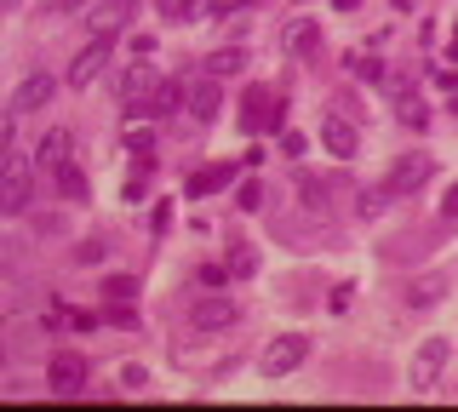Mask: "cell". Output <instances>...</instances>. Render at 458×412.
<instances>
[{
    "label": "cell",
    "mask_w": 458,
    "mask_h": 412,
    "mask_svg": "<svg viewBox=\"0 0 458 412\" xmlns=\"http://www.w3.org/2000/svg\"><path fill=\"white\" fill-rule=\"evenodd\" d=\"M309 361V338L304 332H281V338H270V349L258 355V372L263 378H286V372H298Z\"/></svg>",
    "instance_id": "6da1fadb"
},
{
    "label": "cell",
    "mask_w": 458,
    "mask_h": 412,
    "mask_svg": "<svg viewBox=\"0 0 458 412\" xmlns=\"http://www.w3.org/2000/svg\"><path fill=\"white\" fill-rule=\"evenodd\" d=\"M447 361H453V344H447V338H424V344L413 349L407 384H413V390H436V384H441V372H447Z\"/></svg>",
    "instance_id": "7a4b0ae2"
},
{
    "label": "cell",
    "mask_w": 458,
    "mask_h": 412,
    "mask_svg": "<svg viewBox=\"0 0 458 412\" xmlns=\"http://www.w3.org/2000/svg\"><path fill=\"white\" fill-rule=\"evenodd\" d=\"M23 206H29V161L6 143V161H0V212L18 217Z\"/></svg>",
    "instance_id": "3957f363"
},
{
    "label": "cell",
    "mask_w": 458,
    "mask_h": 412,
    "mask_svg": "<svg viewBox=\"0 0 458 412\" xmlns=\"http://www.w3.org/2000/svg\"><path fill=\"white\" fill-rule=\"evenodd\" d=\"M46 384H52L57 395H69V401H75V395H87V361H80L75 349H57L52 367H46Z\"/></svg>",
    "instance_id": "277c9868"
},
{
    "label": "cell",
    "mask_w": 458,
    "mask_h": 412,
    "mask_svg": "<svg viewBox=\"0 0 458 412\" xmlns=\"http://www.w3.org/2000/svg\"><path fill=\"white\" fill-rule=\"evenodd\" d=\"M240 109H247V115H240V126H247V132H281V98H275V92L252 87Z\"/></svg>",
    "instance_id": "5b68a950"
},
{
    "label": "cell",
    "mask_w": 458,
    "mask_h": 412,
    "mask_svg": "<svg viewBox=\"0 0 458 412\" xmlns=\"http://www.w3.org/2000/svg\"><path fill=\"white\" fill-rule=\"evenodd\" d=\"M189 321H195L201 332H224V326H235V298H224V293H201L195 304H189Z\"/></svg>",
    "instance_id": "8992f818"
},
{
    "label": "cell",
    "mask_w": 458,
    "mask_h": 412,
    "mask_svg": "<svg viewBox=\"0 0 458 412\" xmlns=\"http://www.w3.org/2000/svg\"><path fill=\"white\" fill-rule=\"evenodd\" d=\"M430 172H436V161H430V155H401V161L390 166V178H384V184L395 189V195H413V189H424L430 184Z\"/></svg>",
    "instance_id": "52a82bcc"
},
{
    "label": "cell",
    "mask_w": 458,
    "mask_h": 412,
    "mask_svg": "<svg viewBox=\"0 0 458 412\" xmlns=\"http://www.w3.org/2000/svg\"><path fill=\"white\" fill-rule=\"evenodd\" d=\"M110 64V34H92V46H80L75 64H69V87H92Z\"/></svg>",
    "instance_id": "ba28073f"
},
{
    "label": "cell",
    "mask_w": 458,
    "mask_h": 412,
    "mask_svg": "<svg viewBox=\"0 0 458 412\" xmlns=\"http://www.w3.org/2000/svg\"><path fill=\"white\" fill-rule=\"evenodd\" d=\"M149 87H155V69L149 64H132L126 75H120V103H126L132 115H149Z\"/></svg>",
    "instance_id": "9c48e42d"
},
{
    "label": "cell",
    "mask_w": 458,
    "mask_h": 412,
    "mask_svg": "<svg viewBox=\"0 0 458 412\" xmlns=\"http://www.w3.org/2000/svg\"><path fill=\"white\" fill-rule=\"evenodd\" d=\"M52 92H57V80L52 75H29L18 87V98H11V115H29V109H46L52 103Z\"/></svg>",
    "instance_id": "30bf717a"
},
{
    "label": "cell",
    "mask_w": 458,
    "mask_h": 412,
    "mask_svg": "<svg viewBox=\"0 0 458 412\" xmlns=\"http://www.w3.org/2000/svg\"><path fill=\"white\" fill-rule=\"evenodd\" d=\"M407 309H436L441 298H447V275H418V281H407Z\"/></svg>",
    "instance_id": "8fae6325"
},
{
    "label": "cell",
    "mask_w": 458,
    "mask_h": 412,
    "mask_svg": "<svg viewBox=\"0 0 458 412\" xmlns=\"http://www.w3.org/2000/svg\"><path fill=\"white\" fill-rule=\"evenodd\" d=\"M218 103H224L218 75H201L195 87H189V115H195V120H218Z\"/></svg>",
    "instance_id": "7c38bea8"
},
{
    "label": "cell",
    "mask_w": 458,
    "mask_h": 412,
    "mask_svg": "<svg viewBox=\"0 0 458 412\" xmlns=\"http://www.w3.org/2000/svg\"><path fill=\"white\" fill-rule=\"evenodd\" d=\"M132 11H138V0H98V6H92V29L98 34H115L120 23H132Z\"/></svg>",
    "instance_id": "4fadbf2b"
},
{
    "label": "cell",
    "mask_w": 458,
    "mask_h": 412,
    "mask_svg": "<svg viewBox=\"0 0 458 412\" xmlns=\"http://www.w3.org/2000/svg\"><path fill=\"white\" fill-rule=\"evenodd\" d=\"M321 143H327V149L332 155H339V161H349V155H355V126H349V120L344 115H327V120H321Z\"/></svg>",
    "instance_id": "5bb4252c"
},
{
    "label": "cell",
    "mask_w": 458,
    "mask_h": 412,
    "mask_svg": "<svg viewBox=\"0 0 458 412\" xmlns=\"http://www.w3.org/2000/svg\"><path fill=\"white\" fill-rule=\"evenodd\" d=\"M281 46H286V52H293V57H309V52H316V46H321V29H316V23H309V18H293V23H286V29H281Z\"/></svg>",
    "instance_id": "9a60e30c"
},
{
    "label": "cell",
    "mask_w": 458,
    "mask_h": 412,
    "mask_svg": "<svg viewBox=\"0 0 458 412\" xmlns=\"http://www.w3.org/2000/svg\"><path fill=\"white\" fill-rule=\"evenodd\" d=\"M229 184H235V166H229V161H218V166H201V172L195 178H189V195H218V189H229Z\"/></svg>",
    "instance_id": "2e32d148"
},
{
    "label": "cell",
    "mask_w": 458,
    "mask_h": 412,
    "mask_svg": "<svg viewBox=\"0 0 458 412\" xmlns=\"http://www.w3.org/2000/svg\"><path fill=\"white\" fill-rule=\"evenodd\" d=\"M34 161H41L46 172H57V166L69 161V132H46V138H41V155H34Z\"/></svg>",
    "instance_id": "e0dca14e"
},
{
    "label": "cell",
    "mask_w": 458,
    "mask_h": 412,
    "mask_svg": "<svg viewBox=\"0 0 458 412\" xmlns=\"http://www.w3.org/2000/svg\"><path fill=\"white\" fill-rule=\"evenodd\" d=\"M52 178H57V195H64V201H87V172H80L75 161H64Z\"/></svg>",
    "instance_id": "ac0fdd59"
},
{
    "label": "cell",
    "mask_w": 458,
    "mask_h": 412,
    "mask_svg": "<svg viewBox=\"0 0 458 412\" xmlns=\"http://www.w3.org/2000/svg\"><path fill=\"white\" fill-rule=\"evenodd\" d=\"M235 69H247V52H235V46H229V52H212L207 57V75H235Z\"/></svg>",
    "instance_id": "d6986e66"
},
{
    "label": "cell",
    "mask_w": 458,
    "mask_h": 412,
    "mask_svg": "<svg viewBox=\"0 0 458 412\" xmlns=\"http://www.w3.org/2000/svg\"><path fill=\"white\" fill-rule=\"evenodd\" d=\"M390 201H395V189H390V184H384V189H361V195H355L361 217H378V212H384V206H390Z\"/></svg>",
    "instance_id": "ffe728a7"
},
{
    "label": "cell",
    "mask_w": 458,
    "mask_h": 412,
    "mask_svg": "<svg viewBox=\"0 0 458 412\" xmlns=\"http://www.w3.org/2000/svg\"><path fill=\"white\" fill-rule=\"evenodd\" d=\"M349 75H355V80H378L384 75V64H378V57H361V52H349Z\"/></svg>",
    "instance_id": "44dd1931"
},
{
    "label": "cell",
    "mask_w": 458,
    "mask_h": 412,
    "mask_svg": "<svg viewBox=\"0 0 458 412\" xmlns=\"http://www.w3.org/2000/svg\"><path fill=\"white\" fill-rule=\"evenodd\" d=\"M298 195H304L309 212H321V206H327V184H321V178H304V184H298Z\"/></svg>",
    "instance_id": "7402d4cb"
},
{
    "label": "cell",
    "mask_w": 458,
    "mask_h": 412,
    "mask_svg": "<svg viewBox=\"0 0 458 412\" xmlns=\"http://www.w3.org/2000/svg\"><path fill=\"white\" fill-rule=\"evenodd\" d=\"M401 120H407L413 132H424V126H430V109L418 103V98H401Z\"/></svg>",
    "instance_id": "603a6c76"
},
{
    "label": "cell",
    "mask_w": 458,
    "mask_h": 412,
    "mask_svg": "<svg viewBox=\"0 0 458 412\" xmlns=\"http://www.w3.org/2000/svg\"><path fill=\"white\" fill-rule=\"evenodd\" d=\"M235 206H240V212H258V206H263V184H252V178H247V184L235 189Z\"/></svg>",
    "instance_id": "cb8c5ba5"
},
{
    "label": "cell",
    "mask_w": 458,
    "mask_h": 412,
    "mask_svg": "<svg viewBox=\"0 0 458 412\" xmlns=\"http://www.w3.org/2000/svg\"><path fill=\"white\" fill-rule=\"evenodd\" d=\"M126 149H132V155H155V132H149V126H138V132L126 126Z\"/></svg>",
    "instance_id": "d4e9b609"
},
{
    "label": "cell",
    "mask_w": 458,
    "mask_h": 412,
    "mask_svg": "<svg viewBox=\"0 0 458 412\" xmlns=\"http://www.w3.org/2000/svg\"><path fill=\"white\" fill-rule=\"evenodd\" d=\"M103 321H110V326H138V309H132L126 298H115V304H110V315H103Z\"/></svg>",
    "instance_id": "484cf974"
},
{
    "label": "cell",
    "mask_w": 458,
    "mask_h": 412,
    "mask_svg": "<svg viewBox=\"0 0 458 412\" xmlns=\"http://www.w3.org/2000/svg\"><path fill=\"white\" fill-rule=\"evenodd\" d=\"M189 11H201V0H161V18H172V23H184Z\"/></svg>",
    "instance_id": "4316f807"
},
{
    "label": "cell",
    "mask_w": 458,
    "mask_h": 412,
    "mask_svg": "<svg viewBox=\"0 0 458 412\" xmlns=\"http://www.w3.org/2000/svg\"><path fill=\"white\" fill-rule=\"evenodd\" d=\"M103 298H138L132 275H110V281H103Z\"/></svg>",
    "instance_id": "83f0119b"
},
{
    "label": "cell",
    "mask_w": 458,
    "mask_h": 412,
    "mask_svg": "<svg viewBox=\"0 0 458 412\" xmlns=\"http://www.w3.org/2000/svg\"><path fill=\"white\" fill-rule=\"evenodd\" d=\"M229 270H235V275H258V258H252V247H235V258H229Z\"/></svg>",
    "instance_id": "f1b7e54d"
},
{
    "label": "cell",
    "mask_w": 458,
    "mask_h": 412,
    "mask_svg": "<svg viewBox=\"0 0 458 412\" xmlns=\"http://www.w3.org/2000/svg\"><path fill=\"white\" fill-rule=\"evenodd\" d=\"M143 384H149V372H143V367H120V390H143Z\"/></svg>",
    "instance_id": "f546056e"
},
{
    "label": "cell",
    "mask_w": 458,
    "mask_h": 412,
    "mask_svg": "<svg viewBox=\"0 0 458 412\" xmlns=\"http://www.w3.org/2000/svg\"><path fill=\"white\" fill-rule=\"evenodd\" d=\"M75 263H103V247H98V240H87V247L75 252Z\"/></svg>",
    "instance_id": "4dcf8cb0"
},
{
    "label": "cell",
    "mask_w": 458,
    "mask_h": 412,
    "mask_svg": "<svg viewBox=\"0 0 458 412\" xmlns=\"http://www.w3.org/2000/svg\"><path fill=\"white\" fill-rule=\"evenodd\" d=\"M224 275H235V270H224V263H207V270H201V281H207V286H224Z\"/></svg>",
    "instance_id": "1f68e13d"
},
{
    "label": "cell",
    "mask_w": 458,
    "mask_h": 412,
    "mask_svg": "<svg viewBox=\"0 0 458 412\" xmlns=\"http://www.w3.org/2000/svg\"><path fill=\"white\" fill-rule=\"evenodd\" d=\"M441 212L458 217V184H447V195H441Z\"/></svg>",
    "instance_id": "d6a6232c"
},
{
    "label": "cell",
    "mask_w": 458,
    "mask_h": 412,
    "mask_svg": "<svg viewBox=\"0 0 458 412\" xmlns=\"http://www.w3.org/2000/svg\"><path fill=\"white\" fill-rule=\"evenodd\" d=\"M447 109H453V120H458V92H447Z\"/></svg>",
    "instance_id": "836d02e7"
}]
</instances>
